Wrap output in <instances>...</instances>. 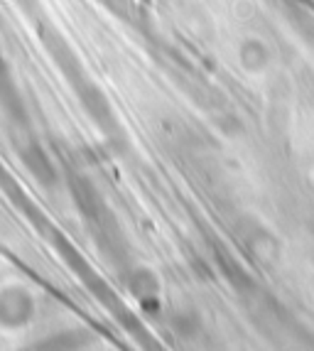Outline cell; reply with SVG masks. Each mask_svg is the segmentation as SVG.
Wrapping results in <instances>:
<instances>
[{"label":"cell","mask_w":314,"mask_h":351,"mask_svg":"<svg viewBox=\"0 0 314 351\" xmlns=\"http://www.w3.org/2000/svg\"><path fill=\"white\" fill-rule=\"evenodd\" d=\"M32 319V295L20 285L0 290V327L20 329Z\"/></svg>","instance_id":"cell-1"},{"label":"cell","mask_w":314,"mask_h":351,"mask_svg":"<svg viewBox=\"0 0 314 351\" xmlns=\"http://www.w3.org/2000/svg\"><path fill=\"white\" fill-rule=\"evenodd\" d=\"M23 160H25V165H27V170L32 172L37 180L45 182V184H52V182H54L52 162L45 158V152H42L40 147H32V150H27L23 155Z\"/></svg>","instance_id":"cell-2"},{"label":"cell","mask_w":314,"mask_h":351,"mask_svg":"<svg viewBox=\"0 0 314 351\" xmlns=\"http://www.w3.org/2000/svg\"><path fill=\"white\" fill-rule=\"evenodd\" d=\"M8 82H10V74H8L5 59H3V52H0V94H3V88H8Z\"/></svg>","instance_id":"cell-3"}]
</instances>
